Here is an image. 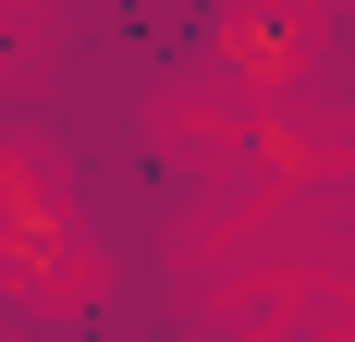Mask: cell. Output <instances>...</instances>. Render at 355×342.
Wrapping results in <instances>:
<instances>
[{"label": "cell", "mask_w": 355, "mask_h": 342, "mask_svg": "<svg viewBox=\"0 0 355 342\" xmlns=\"http://www.w3.org/2000/svg\"><path fill=\"white\" fill-rule=\"evenodd\" d=\"M209 37H220V62H245L257 86H282V73L319 49V25H306V12H220Z\"/></svg>", "instance_id": "cell-1"}]
</instances>
